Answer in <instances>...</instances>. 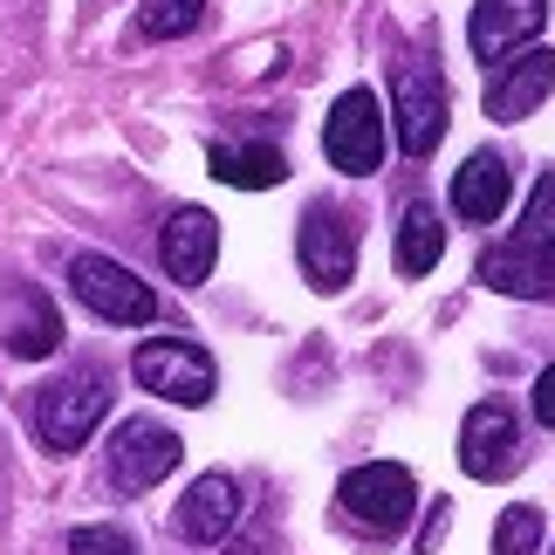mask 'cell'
Here are the masks:
<instances>
[{"instance_id":"cell-18","label":"cell","mask_w":555,"mask_h":555,"mask_svg":"<svg viewBox=\"0 0 555 555\" xmlns=\"http://www.w3.org/2000/svg\"><path fill=\"white\" fill-rule=\"evenodd\" d=\"M62 344V323H55V309H49V295H35V288H21L14 295V315H8V350L14 357H49Z\"/></svg>"},{"instance_id":"cell-20","label":"cell","mask_w":555,"mask_h":555,"mask_svg":"<svg viewBox=\"0 0 555 555\" xmlns=\"http://www.w3.org/2000/svg\"><path fill=\"white\" fill-rule=\"evenodd\" d=\"M521 247H548L555 254V172L535 179V192H528V212H521Z\"/></svg>"},{"instance_id":"cell-15","label":"cell","mask_w":555,"mask_h":555,"mask_svg":"<svg viewBox=\"0 0 555 555\" xmlns=\"http://www.w3.org/2000/svg\"><path fill=\"white\" fill-rule=\"evenodd\" d=\"M480 282L501 288V295H535V302H548L555 295V254L548 247H521V241L487 247L480 254Z\"/></svg>"},{"instance_id":"cell-9","label":"cell","mask_w":555,"mask_h":555,"mask_svg":"<svg viewBox=\"0 0 555 555\" xmlns=\"http://www.w3.org/2000/svg\"><path fill=\"white\" fill-rule=\"evenodd\" d=\"M515 460H521V425H515V412H507L501 398L474 404L466 425H460V466L474 480H507V474H515Z\"/></svg>"},{"instance_id":"cell-8","label":"cell","mask_w":555,"mask_h":555,"mask_svg":"<svg viewBox=\"0 0 555 555\" xmlns=\"http://www.w3.org/2000/svg\"><path fill=\"white\" fill-rule=\"evenodd\" d=\"M179 433L172 425H152V418H124L117 439H111V480L124 494H144V487H158L165 474L179 466Z\"/></svg>"},{"instance_id":"cell-14","label":"cell","mask_w":555,"mask_h":555,"mask_svg":"<svg viewBox=\"0 0 555 555\" xmlns=\"http://www.w3.org/2000/svg\"><path fill=\"white\" fill-rule=\"evenodd\" d=\"M233 521H241V480H233V474H199L185 487L179 515H172V528L185 542H220Z\"/></svg>"},{"instance_id":"cell-13","label":"cell","mask_w":555,"mask_h":555,"mask_svg":"<svg viewBox=\"0 0 555 555\" xmlns=\"http://www.w3.org/2000/svg\"><path fill=\"white\" fill-rule=\"evenodd\" d=\"M507 192H515V172H507L501 152H474L453 172V212L466 227H494L507 212Z\"/></svg>"},{"instance_id":"cell-3","label":"cell","mask_w":555,"mask_h":555,"mask_svg":"<svg viewBox=\"0 0 555 555\" xmlns=\"http://www.w3.org/2000/svg\"><path fill=\"white\" fill-rule=\"evenodd\" d=\"M391 117H398V144L412 158L439 152L446 138V76L433 55H404L391 69Z\"/></svg>"},{"instance_id":"cell-23","label":"cell","mask_w":555,"mask_h":555,"mask_svg":"<svg viewBox=\"0 0 555 555\" xmlns=\"http://www.w3.org/2000/svg\"><path fill=\"white\" fill-rule=\"evenodd\" d=\"M535 425H555V364L535 377Z\"/></svg>"},{"instance_id":"cell-5","label":"cell","mask_w":555,"mask_h":555,"mask_svg":"<svg viewBox=\"0 0 555 555\" xmlns=\"http://www.w3.org/2000/svg\"><path fill=\"white\" fill-rule=\"evenodd\" d=\"M131 377H138L152 398H172V404H206L212 384H220L212 357H206L199 344H179V336H152V344H138Z\"/></svg>"},{"instance_id":"cell-16","label":"cell","mask_w":555,"mask_h":555,"mask_svg":"<svg viewBox=\"0 0 555 555\" xmlns=\"http://www.w3.org/2000/svg\"><path fill=\"white\" fill-rule=\"evenodd\" d=\"M206 165H212V179H227L241 192H268V185L288 179V158L274 152V144H212Z\"/></svg>"},{"instance_id":"cell-12","label":"cell","mask_w":555,"mask_h":555,"mask_svg":"<svg viewBox=\"0 0 555 555\" xmlns=\"http://www.w3.org/2000/svg\"><path fill=\"white\" fill-rule=\"evenodd\" d=\"M548 0H480L474 21H466V41H474L480 62H507L515 49H528V35H542Z\"/></svg>"},{"instance_id":"cell-21","label":"cell","mask_w":555,"mask_h":555,"mask_svg":"<svg viewBox=\"0 0 555 555\" xmlns=\"http://www.w3.org/2000/svg\"><path fill=\"white\" fill-rule=\"evenodd\" d=\"M542 548V507H501L494 555H535Z\"/></svg>"},{"instance_id":"cell-11","label":"cell","mask_w":555,"mask_h":555,"mask_svg":"<svg viewBox=\"0 0 555 555\" xmlns=\"http://www.w3.org/2000/svg\"><path fill=\"white\" fill-rule=\"evenodd\" d=\"M158 254H165V274H172L179 288H199L212 274V261H220V220H212L206 206H179L172 220H165Z\"/></svg>"},{"instance_id":"cell-4","label":"cell","mask_w":555,"mask_h":555,"mask_svg":"<svg viewBox=\"0 0 555 555\" xmlns=\"http://www.w3.org/2000/svg\"><path fill=\"white\" fill-rule=\"evenodd\" d=\"M69 288H76V302L90 309V315H103V323H152L158 315V295L138 282L124 261H111V254H76L69 261Z\"/></svg>"},{"instance_id":"cell-6","label":"cell","mask_w":555,"mask_h":555,"mask_svg":"<svg viewBox=\"0 0 555 555\" xmlns=\"http://www.w3.org/2000/svg\"><path fill=\"white\" fill-rule=\"evenodd\" d=\"M384 103L371 96V90H344L336 96V111H330V124H323V152H330V165L336 172H350V179H371L377 165H384Z\"/></svg>"},{"instance_id":"cell-2","label":"cell","mask_w":555,"mask_h":555,"mask_svg":"<svg viewBox=\"0 0 555 555\" xmlns=\"http://www.w3.org/2000/svg\"><path fill=\"white\" fill-rule=\"evenodd\" d=\"M336 507H344L350 528L364 535H398L418 507V480L404 474L398 460H371V466H350L344 487H336Z\"/></svg>"},{"instance_id":"cell-22","label":"cell","mask_w":555,"mask_h":555,"mask_svg":"<svg viewBox=\"0 0 555 555\" xmlns=\"http://www.w3.org/2000/svg\"><path fill=\"white\" fill-rule=\"evenodd\" d=\"M69 555H138V542L124 535V528H76Z\"/></svg>"},{"instance_id":"cell-7","label":"cell","mask_w":555,"mask_h":555,"mask_svg":"<svg viewBox=\"0 0 555 555\" xmlns=\"http://www.w3.org/2000/svg\"><path fill=\"white\" fill-rule=\"evenodd\" d=\"M295 254H302V274H309L323 295L350 288V274H357V227H350V212L336 206V199H315V206L302 212Z\"/></svg>"},{"instance_id":"cell-1","label":"cell","mask_w":555,"mask_h":555,"mask_svg":"<svg viewBox=\"0 0 555 555\" xmlns=\"http://www.w3.org/2000/svg\"><path fill=\"white\" fill-rule=\"evenodd\" d=\"M111 412V384L96 371H76V377H55L35 391V439L49 446V453H76V446H90V433L103 425Z\"/></svg>"},{"instance_id":"cell-17","label":"cell","mask_w":555,"mask_h":555,"mask_svg":"<svg viewBox=\"0 0 555 555\" xmlns=\"http://www.w3.org/2000/svg\"><path fill=\"white\" fill-rule=\"evenodd\" d=\"M439 254H446V227H439V212L425 206V199H412L398 212V274H433L439 268Z\"/></svg>"},{"instance_id":"cell-10","label":"cell","mask_w":555,"mask_h":555,"mask_svg":"<svg viewBox=\"0 0 555 555\" xmlns=\"http://www.w3.org/2000/svg\"><path fill=\"white\" fill-rule=\"evenodd\" d=\"M555 90V55L548 49H515L507 62H494V82H487V117L521 124L535 117Z\"/></svg>"},{"instance_id":"cell-19","label":"cell","mask_w":555,"mask_h":555,"mask_svg":"<svg viewBox=\"0 0 555 555\" xmlns=\"http://www.w3.org/2000/svg\"><path fill=\"white\" fill-rule=\"evenodd\" d=\"M199 14H206V0H144L138 8V35L144 41H179L199 28Z\"/></svg>"}]
</instances>
